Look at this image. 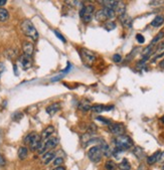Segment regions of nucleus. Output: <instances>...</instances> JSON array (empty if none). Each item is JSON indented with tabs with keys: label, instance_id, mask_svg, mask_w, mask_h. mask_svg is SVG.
I'll return each mask as SVG.
<instances>
[{
	"label": "nucleus",
	"instance_id": "f257e3e1",
	"mask_svg": "<svg viewBox=\"0 0 164 170\" xmlns=\"http://www.w3.org/2000/svg\"><path fill=\"white\" fill-rule=\"evenodd\" d=\"M20 27H21V30H22V32L24 33V35H26L27 37H29V39H31L34 41L37 40L38 32H37L35 27H34L33 23L31 22L29 19L23 20V21L21 22Z\"/></svg>",
	"mask_w": 164,
	"mask_h": 170
},
{
	"label": "nucleus",
	"instance_id": "f03ea898",
	"mask_svg": "<svg viewBox=\"0 0 164 170\" xmlns=\"http://www.w3.org/2000/svg\"><path fill=\"white\" fill-rule=\"evenodd\" d=\"M116 148L120 149L122 151L128 150L133 146V140L127 135H121V136H117L116 139L114 140Z\"/></svg>",
	"mask_w": 164,
	"mask_h": 170
},
{
	"label": "nucleus",
	"instance_id": "7ed1b4c3",
	"mask_svg": "<svg viewBox=\"0 0 164 170\" xmlns=\"http://www.w3.org/2000/svg\"><path fill=\"white\" fill-rule=\"evenodd\" d=\"M81 58L84 62V65L86 67H92L94 65V62L96 61V54L91 51L89 50H86V48H82L81 50Z\"/></svg>",
	"mask_w": 164,
	"mask_h": 170
},
{
	"label": "nucleus",
	"instance_id": "20e7f679",
	"mask_svg": "<svg viewBox=\"0 0 164 170\" xmlns=\"http://www.w3.org/2000/svg\"><path fill=\"white\" fill-rule=\"evenodd\" d=\"M94 11H95V7L92 4L83 6L80 10V16L85 22H90L94 16Z\"/></svg>",
	"mask_w": 164,
	"mask_h": 170
},
{
	"label": "nucleus",
	"instance_id": "39448f33",
	"mask_svg": "<svg viewBox=\"0 0 164 170\" xmlns=\"http://www.w3.org/2000/svg\"><path fill=\"white\" fill-rule=\"evenodd\" d=\"M58 144V139L55 137H51L50 139H47L44 143L41 144L40 148L38 149V154H44L45 151L52 150L54 148L57 147V145Z\"/></svg>",
	"mask_w": 164,
	"mask_h": 170
},
{
	"label": "nucleus",
	"instance_id": "423d86ee",
	"mask_svg": "<svg viewBox=\"0 0 164 170\" xmlns=\"http://www.w3.org/2000/svg\"><path fill=\"white\" fill-rule=\"evenodd\" d=\"M88 156L92 162H95V163L99 162L101 159H102V156H103V151H102V149H101L100 145L91 148L89 150Z\"/></svg>",
	"mask_w": 164,
	"mask_h": 170
},
{
	"label": "nucleus",
	"instance_id": "0eeeda50",
	"mask_svg": "<svg viewBox=\"0 0 164 170\" xmlns=\"http://www.w3.org/2000/svg\"><path fill=\"white\" fill-rule=\"evenodd\" d=\"M109 129L114 135H116V136H121V135H124L125 133V127H124V125L121 123L111 124L109 126Z\"/></svg>",
	"mask_w": 164,
	"mask_h": 170
},
{
	"label": "nucleus",
	"instance_id": "6e6552de",
	"mask_svg": "<svg viewBox=\"0 0 164 170\" xmlns=\"http://www.w3.org/2000/svg\"><path fill=\"white\" fill-rule=\"evenodd\" d=\"M41 137H40V135H38V134H34V136H33V138H32V140L30 141V143L28 144L29 145V147H30V149L32 151H36V150H38V149L40 148V146H41Z\"/></svg>",
	"mask_w": 164,
	"mask_h": 170
},
{
	"label": "nucleus",
	"instance_id": "1a4fd4ad",
	"mask_svg": "<svg viewBox=\"0 0 164 170\" xmlns=\"http://www.w3.org/2000/svg\"><path fill=\"white\" fill-rule=\"evenodd\" d=\"M22 50L24 53V55H26V57H31V55L33 54V51H34V46L33 44L29 42V41H24L22 43Z\"/></svg>",
	"mask_w": 164,
	"mask_h": 170
},
{
	"label": "nucleus",
	"instance_id": "9d476101",
	"mask_svg": "<svg viewBox=\"0 0 164 170\" xmlns=\"http://www.w3.org/2000/svg\"><path fill=\"white\" fill-rule=\"evenodd\" d=\"M19 64L23 70H28L29 68H31V65H32V61H31L30 57L23 54L19 57Z\"/></svg>",
	"mask_w": 164,
	"mask_h": 170
},
{
	"label": "nucleus",
	"instance_id": "9b49d317",
	"mask_svg": "<svg viewBox=\"0 0 164 170\" xmlns=\"http://www.w3.org/2000/svg\"><path fill=\"white\" fill-rule=\"evenodd\" d=\"M153 54V58H152L153 61H156L157 58L162 57V55L164 54V41H161V42L158 44V46H157L154 54Z\"/></svg>",
	"mask_w": 164,
	"mask_h": 170
},
{
	"label": "nucleus",
	"instance_id": "f8f14e48",
	"mask_svg": "<svg viewBox=\"0 0 164 170\" xmlns=\"http://www.w3.org/2000/svg\"><path fill=\"white\" fill-rule=\"evenodd\" d=\"M60 110H61V104L60 103H58V102L52 103L47 108V113L48 114V115L52 116V115H54L55 113H58Z\"/></svg>",
	"mask_w": 164,
	"mask_h": 170
},
{
	"label": "nucleus",
	"instance_id": "ddd939ff",
	"mask_svg": "<svg viewBox=\"0 0 164 170\" xmlns=\"http://www.w3.org/2000/svg\"><path fill=\"white\" fill-rule=\"evenodd\" d=\"M55 151H47L45 152L43 156V164H48L51 160H54L55 158Z\"/></svg>",
	"mask_w": 164,
	"mask_h": 170
},
{
	"label": "nucleus",
	"instance_id": "4468645a",
	"mask_svg": "<svg viewBox=\"0 0 164 170\" xmlns=\"http://www.w3.org/2000/svg\"><path fill=\"white\" fill-rule=\"evenodd\" d=\"M119 18L121 20L122 24H123V26L127 27V28L131 27V25H132V18L128 14L124 13V14H122V15L119 16Z\"/></svg>",
	"mask_w": 164,
	"mask_h": 170
},
{
	"label": "nucleus",
	"instance_id": "2eb2a0df",
	"mask_svg": "<svg viewBox=\"0 0 164 170\" xmlns=\"http://www.w3.org/2000/svg\"><path fill=\"white\" fill-rule=\"evenodd\" d=\"M54 127L52 126V125H50V126H47L45 129L43 131V133H41L40 137H41V140H45L47 139L48 137L50 136V135L54 134Z\"/></svg>",
	"mask_w": 164,
	"mask_h": 170
},
{
	"label": "nucleus",
	"instance_id": "dca6fc26",
	"mask_svg": "<svg viewBox=\"0 0 164 170\" xmlns=\"http://www.w3.org/2000/svg\"><path fill=\"white\" fill-rule=\"evenodd\" d=\"M164 22V16L163 15H157L154 19L152 20L151 25L153 27H159L160 25H162Z\"/></svg>",
	"mask_w": 164,
	"mask_h": 170
},
{
	"label": "nucleus",
	"instance_id": "f3484780",
	"mask_svg": "<svg viewBox=\"0 0 164 170\" xmlns=\"http://www.w3.org/2000/svg\"><path fill=\"white\" fill-rule=\"evenodd\" d=\"M95 18H96V20H98V21H100V22H104V21H106V20H108L103 9L98 10L95 14Z\"/></svg>",
	"mask_w": 164,
	"mask_h": 170
},
{
	"label": "nucleus",
	"instance_id": "a211bd4d",
	"mask_svg": "<svg viewBox=\"0 0 164 170\" xmlns=\"http://www.w3.org/2000/svg\"><path fill=\"white\" fill-rule=\"evenodd\" d=\"M115 13H116V14H119V16L124 14V13H126V6H125L123 2L119 1L116 9H115Z\"/></svg>",
	"mask_w": 164,
	"mask_h": 170
},
{
	"label": "nucleus",
	"instance_id": "6ab92c4d",
	"mask_svg": "<svg viewBox=\"0 0 164 170\" xmlns=\"http://www.w3.org/2000/svg\"><path fill=\"white\" fill-rule=\"evenodd\" d=\"M100 3H102V4L105 5V8L112 9L115 11V9H116L119 1H100Z\"/></svg>",
	"mask_w": 164,
	"mask_h": 170
},
{
	"label": "nucleus",
	"instance_id": "aec40b11",
	"mask_svg": "<svg viewBox=\"0 0 164 170\" xmlns=\"http://www.w3.org/2000/svg\"><path fill=\"white\" fill-rule=\"evenodd\" d=\"M159 154H160V151H157L155 152L154 154L149 156L148 159H147V163L149 165H153L154 163L157 162V160H158V157H159Z\"/></svg>",
	"mask_w": 164,
	"mask_h": 170
},
{
	"label": "nucleus",
	"instance_id": "412c9836",
	"mask_svg": "<svg viewBox=\"0 0 164 170\" xmlns=\"http://www.w3.org/2000/svg\"><path fill=\"white\" fill-rule=\"evenodd\" d=\"M9 17V12L7 9L0 7V21H5Z\"/></svg>",
	"mask_w": 164,
	"mask_h": 170
},
{
	"label": "nucleus",
	"instance_id": "4be33fe9",
	"mask_svg": "<svg viewBox=\"0 0 164 170\" xmlns=\"http://www.w3.org/2000/svg\"><path fill=\"white\" fill-rule=\"evenodd\" d=\"M78 107H79V109H81L83 111H89V110H91V108H92V106H91L89 101H85V100L82 101V102L79 104Z\"/></svg>",
	"mask_w": 164,
	"mask_h": 170
},
{
	"label": "nucleus",
	"instance_id": "5701e85b",
	"mask_svg": "<svg viewBox=\"0 0 164 170\" xmlns=\"http://www.w3.org/2000/svg\"><path fill=\"white\" fill-rule=\"evenodd\" d=\"M4 55L7 58H10V60H12V58H14L16 55H17V50L15 48H9L4 53Z\"/></svg>",
	"mask_w": 164,
	"mask_h": 170
},
{
	"label": "nucleus",
	"instance_id": "b1692460",
	"mask_svg": "<svg viewBox=\"0 0 164 170\" xmlns=\"http://www.w3.org/2000/svg\"><path fill=\"white\" fill-rule=\"evenodd\" d=\"M18 157L21 159V160H23V159H25L27 157V154H28V150H27L26 147H20L18 149Z\"/></svg>",
	"mask_w": 164,
	"mask_h": 170
},
{
	"label": "nucleus",
	"instance_id": "393cba45",
	"mask_svg": "<svg viewBox=\"0 0 164 170\" xmlns=\"http://www.w3.org/2000/svg\"><path fill=\"white\" fill-rule=\"evenodd\" d=\"M119 168L121 170H130L131 169V164L126 158H124L123 160L121 161V163L119 164Z\"/></svg>",
	"mask_w": 164,
	"mask_h": 170
},
{
	"label": "nucleus",
	"instance_id": "a878e982",
	"mask_svg": "<svg viewBox=\"0 0 164 170\" xmlns=\"http://www.w3.org/2000/svg\"><path fill=\"white\" fill-rule=\"evenodd\" d=\"M91 110H92L94 113H102V112H104V111H106V106H104V105H95V106H93L92 108H91Z\"/></svg>",
	"mask_w": 164,
	"mask_h": 170
},
{
	"label": "nucleus",
	"instance_id": "bb28decb",
	"mask_svg": "<svg viewBox=\"0 0 164 170\" xmlns=\"http://www.w3.org/2000/svg\"><path fill=\"white\" fill-rule=\"evenodd\" d=\"M105 14H106V17L108 19H112L114 18L115 16H116V13H115L114 10L112 9H109V8H103Z\"/></svg>",
	"mask_w": 164,
	"mask_h": 170
},
{
	"label": "nucleus",
	"instance_id": "cd10ccee",
	"mask_svg": "<svg viewBox=\"0 0 164 170\" xmlns=\"http://www.w3.org/2000/svg\"><path fill=\"white\" fill-rule=\"evenodd\" d=\"M105 167H106L107 170H116L117 168V165L116 163L112 160H108L106 162V164H105Z\"/></svg>",
	"mask_w": 164,
	"mask_h": 170
},
{
	"label": "nucleus",
	"instance_id": "c85d7f7f",
	"mask_svg": "<svg viewBox=\"0 0 164 170\" xmlns=\"http://www.w3.org/2000/svg\"><path fill=\"white\" fill-rule=\"evenodd\" d=\"M163 37H164V32H163V31H160V32H159L158 34H157V35L154 37V39H152L151 43H150V44H151V46H154V44H156L159 40H161V39H163Z\"/></svg>",
	"mask_w": 164,
	"mask_h": 170
},
{
	"label": "nucleus",
	"instance_id": "c756f323",
	"mask_svg": "<svg viewBox=\"0 0 164 170\" xmlns=\"http://www.w3.org/2000/svg\"><path fill=\"white\" fill-rule=\"evenodd\" d=\"M133 152H134V154L137 156L139 159H142L143 157H144V151H143V149L140 148V147H135Z\"/></svg>",
	"mask_w": 164,
	"mask_h": 170
},
{
	"label": "nucleus",
	"instance_id": "7c9ffc66",
	"mask_svg": "<svg viewBox=\"0 0 164 170\" xmlns=\"http://www.w3.org/2000/svg\"><path fill=\"white\" fill-rule=\"evenodd\" d=\"M104 27H105V29H106V30L111 31V30H113V29L116 28V23H115L114 21H108V22L105 23Z\"/></svg>",
	"mask_w": 164,
	"mask_h": 170
},
{
	"label": "nucleus",
	"instance_id": "2f4dec72",
	"mask_svg": "<svg viewBox=\"0 0 164 170\" xmlns=\"http://www.w3.org/2000/svg\"><path fill=\"white\" fill-rule=\"evenodd\" d=\"M34 134H35V133H34V132H33V133H30V134L27 135V136H26L25 138H24V143H25V144H29V143H30V141L32 140V138H33V136H34Z\"/></svg>",
	"mask_w": 164,
	"mask_h": 170
},
{
	"label": "nucleus",
	"instance_id": "473e14b6",
	"mask_svg": "<svg viewBox=\"0 0 164 170\" xmlns=\"http://www.w3.org/2000/svg\"><path fill=\"white\" fill-rule=\"evenodd\" d=\"M62 163H64V158H62V157H58V158H55V159H54V166H62Z\"/></svg>",
	"mask_w": 164,
	"mask_h": 170
},
{
	"label": "nucleus",
	"instance_id": "72a5a7b5",
	"mask_svg": "<svg viewBox=\"0 0 164 170\" xmlns=\"http://www.w3.org/2000/svg\"><path fill=\"white\" fill-rule=\"evenodd\" d=\"M97 120L98 121H101V122H103V123L107 124V125H109V126H110L111 124H112L110 120H108L107 118H104V117H97Z\"/></svg>",
	"mask_w": 164,
	"mask_h": 170
},
{
	"label": "nucleus",
	"instance_id": "f704fd0d",
	"mask_svg": "<svg viewBox=\"0 0 164 170\" xmlns=\"http://www.w3.org/2000/svg\"><path fill=\"white\" fill-rule=\"evenodd\" d=\"M136 39H137V41L139 43H144V41H145L144 36H143L142 34H140V33L136 34Z\"/></svg>",
	"mask_w": 164,
	"mask_h": 170
},
{
	"label": "nucleus",
	"instance_id": "c9c22d12",
	"mask_svg": "<svg viewBox=\"0 0 164 170\" xmlns=\"http://www.w3.org/2000/svg\"><path fill=\"white\" fill-rule=\"evenodd\" d=\"M54 32L55 35H57V36L58 37V39H60L62 41V42H65V41H67V40H65V37H64V35H62V34H61L58 30H54Z\"/></svg>",
	"mask_w": 164,
	"mask_h": 170
},
{
	"label": "nucleus",
	"instance_id": "e433bc0d",
	"mask_svg": "<svg viewBox=\"0 0 164 170\" xmlns=\"http://www.w3.org/2000/svg\"><path fill=\"white\" fill-rule=\"evenodd\" d=\"M113 61L115 62H120L122 61V57H121V54H114L113 55Z\"/></svg>",
	"mask_w": 164,
	"mask_h": 170
},
{
	"label": "nucleus",
	"instance_id": "4c0bfd02",
	"mask_svg": "<svg viewBox=\"0 0 164 170\" xmlns=\"http://www.w3.org/2000/svg\"><path fill=\"white\" fill-rule=\"evenodd\" d=\"M163 3H164V1H150L149 4L151 6H159V5L163 4Z\"/></svg>",
	"mask_w": 164,
	"mask_h": 170
},
{
	"label": "nucleus",
	"instance_id": "58836bf2",
	"mask_svg": "<svg viewBox=\"0 0 164 170\" xmlns=\"http://www.w3.org/2000/svg\"><path fill=\"white\" fill-rule=\"evenodd\" d=\"M157 162L159 163H162L164 162V151H160V154H159V157H158V160H157Z\"/></svg>",
	"mask_w": 164,
	"mask_h": 170
},
{
	"label": "nucleus",
	"instance_id": "ea45409f",
	"mask_svg": "<svg viewBox=\"0 0 164 170\" xmlns=\"http://www.w3.org/2000/svg\"><path fill=\"white\" fill-rule=\"evenodd\" d=\"M6 70L5 68V65L3 64V62H0V76H1L3 72H4V71Z\"/></svg>",
	"mask_w": 164,
	"mask_h": 170
},
{
	"label": "nucleus",
	"instance_id": "a19ab883",
	"mask_svg": "<svg viewBox=\"0 0 164 170\" xmlns=\"http://www.w3.org/2000/svg\"><path fill=\"white\" fill-rule=\"evenodd\" d=\"M5 164V160H4V158H3V156L0 154V166H3Z\"/></svg>",
	"mask_w": 164,
	"mask_h": 170
},
{
	"label": "nucleus",
	"instance_id": "79ce46f5",
	"mask_svg": "<svg viewBox=\"0 0 164 170\" xmlns=\"http://www.w3.org/2000/svg\"><path fill=\"white\" fill-rule=\"evenodd\" d=\"M54 170H65V167H62V166H58V167H55Z\"/></svg>",
	"mask_w": 164,
	"mask_h": 170
},
{
	"label": "nucleus",
	"instance_id": "37998d69",
	"mask_svg": "<svg viewBox=\"0 0 164 170\" xmlns=\"http://www.w3.org/2000/svg\"><path fill=\"white\" fill-rule=\"evenodd\" d=\"M6 4V0H0V6H3Z\"/></svg>",
	"mask_w": 164,
	"mask_h": 170
},
{
	"label": "nucleus",
	"instance_id": "c03bdc74",
	"mask_svg": "<svg viewBox=\"0 0 164 170\" xmlns=\"http://www.w3.org/2000/svg\"><path fill=\"white\" fill-rule=\"evenodd\" d=\"M160 68H164V60L160 62Z\"/></svg>",
	"mask_w": 164,
	"mask_h": 170
},
{
	"label": "nucleus",
	"instance_id": "a18cd8bd",
	"mask_svg": "<svg viewBox=\"0 0 164 170\" xmlns=\"http://www.w3.org/2000/svg\"><path fill=\"white\" fill-rule=\"evenodd\" d=\"M14 72H15V75L16 76L18 75V74H17V67H16V65H14Z\"/></svg>",
	"mask_w": 164,
	"mask_h": 170
},
{
	"label": "nucleus",
	"instance_id": "49530a36",
	"mask_svg": "<svg viewBox=\"0 0 164 170\" xmlns=\"http://www.w3.org/2000/svg\"><path fill=\"white\" fill-rule=\"evenodd\" d=\"M161 121H162V123H164V116L161 118Z\"/></svg>",
	"mask_w": 164,
	"mask_h": 170
},
{
	"label": "nucleus",
	"instance_id": "de8ad7c7",
	"mask_svg": "<svg viewBox=\"0 0 164 170\" xmlns=\"http://www.w3.org/2000/svg\"><path fill=\"white\" fill-rule=\"evenodd\" d=\"M162 170H164V165H163V167H162Z\"/></svg>",
	"mask_w": 164,
	"mask_h": 170
}]
</instances>
